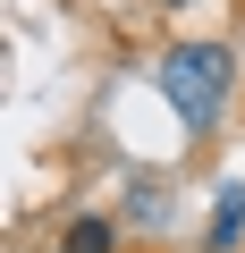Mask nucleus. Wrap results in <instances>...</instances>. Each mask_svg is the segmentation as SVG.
I'll return each instance as SVG.
<instances>
[{
	"label": "nucleus",
	"mask_w": 245,
	"mask_h": 253,
	"mask_svg": "<svg viewBox=\"0 0 245 253\" xmlns=\"http://www.w3.org/2000/svg\"><path fill=\"white\" fill-rule=\"evenodd\" d=\"M161 93H169V110L195 126V135H211V126L228 118V93H237V51L211 42V34L169 42L161 51Z\"/></svg>",
	"instance_id": "1"
},
{
	"label": "nucleus",
	"mask_w": 245,
	"mask_h": 253,
	"mask_svg": "<svg viewBox=\"0 0 245 253\" xmlns=\"http://www.w3.org/2000/svg\"><path fill=\"white\" fill-rule=\"evenodd\" d=\"M237 245H245V186H220L203 219V253H237Z\"/></svg>",
	"instance_id": "2"
},
{
	"label": "nucleus",
	"mask_w": 245,
	"mask_h": 253,
	"mask_svg": "<svg viewBox=\"0 0 245 253\" xmlns=\"http://www.w3.org/2000/svg\"><path fill=\"white\" fill-rule=\"evenodd\" d=\"M118 245V219L110 211H85V219H68V236H59V253H110Z\"/></svg>",
	"instance_id": "3"
},
{
	"label": "nucleus",
	"mask_w": 245,
	"mask_h": 253,
	"mask_svg": "<svg viewBox=\"0 0 245 253\" xmlns=\"http://www.w3.org/2000/svg\"><path fill=\"white\" fill-rule=\"evenodd\" d=\"M127 219H136V228H161V186H136V203H127Z\"/></svg>",
	"instance_id": "4"
},
{
	"label": "nucleus",
	"mask_w": 245,
	"mask_h": 253,
	"mask_svg": "<svg viewBox=\"0 0 245 253\" xmlns=\"http://www.w3.org/2000/svg\"><path fill=\"white\" fill-rule=\"evenodd\" d=\"M169 9H195V0H169Z\"/></svg>",
	"instance_id": "5"
}]
</instances>
